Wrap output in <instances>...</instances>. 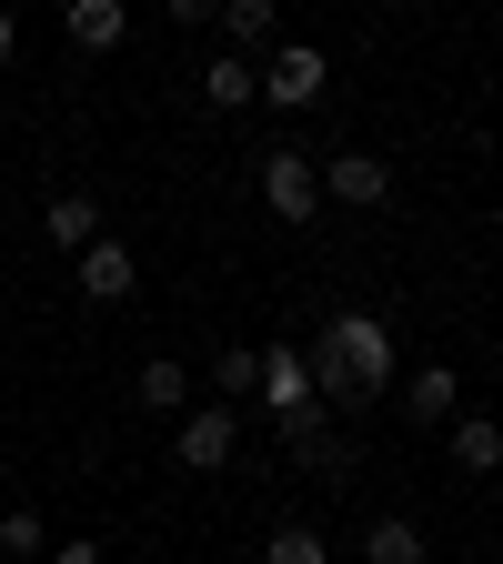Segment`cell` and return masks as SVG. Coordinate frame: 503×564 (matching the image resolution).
Here are the masks:
<instances>
[{
  "label": "cell",
  "mask_w": 503,
  "mask_h": 564,
  "mask_svg": "<svg viewBox=\"0 0 503 564\" xmlns=\"http://www.w3.org/2000/svg\"><path fill=\"white\" fill-rule=\"evenodd\" d=\"M332 91V61L313 51V41H272L262 61H252V101H272L282 121H293V111H313Z\"/></svg>",
  "instance_id": "1"
},
{
  "label": "cell",
  "mask_w": 503,
  "mask_h": 564,
  "mask_svg": "<svg viewBox=\"0 0 503 564\" xmlns=\"http://www.w3.org/2000/svg\"><path fill=\"white\" fill-rule=\"evenodd\" d=\"M313 343H322L332 364L352 373V393H363V403H383V393H393V333H383L373 313H332Z\"/></svg>",
  "instance_id": "2"
},
{
  "label": "cell",
  "mask_w": 503,
  "mask_h": 564,
  "mask_svg": "<svg viewBox=\"0 0 503 564\" xmlns=\"http://www.w3.org/2000/svg\"><path fill=\"white\" fill-rule=\"evenodd\" d=\"M262 212H272L282 232H313V212H322V182H313V152H303V141L262 152Z\"/></svg>",
  "instance_id": "3"
},
{
  "label": "cell",
  "mask_w": 503,
  "mask_h": 564,
  "mask_svg": "<svg viewBox=\"0 0 503 564\" xmlns=\"http://www.w3.org/2000/svg\"><path fill=\"white\" fill-rule=\"evenodd\" d=\"M172 454H182V474H222L242 454V403H192V413H172Z\"/></svg>",
  "instance_id": "4"
},
{
  "label": "cell",
  "mask_w": 503,
  "mask_h": 564,
  "mask_svg": "<svg viewBox=\"0 0 503 564\" xmlns=\"http://www.w3.org/2000/svg\"><path fill=\"white\" fill-rule=\"evenodd\" d=\"M313 182L342 212H383L393 202V162H373V152H313Z\"/></svg>",
  "instance_id": "5"
},
{
  "label": "cell",
  "mask_w": 503,
  "mask_h": 564,
  "mask_svg": "<svg viewBox=\"0 0 503 564\" xmlns=\"http://www.w3.org/2000/svg\"><path fill=\"white\" fill-rule=\"evenodd\" d=\"M70 262H81V303H101V313L141 293V252H131V242H111V232H101V242H81Z\"/></svg>",
  "instance_id": "6"
},
{
  "label": "cell",
  "mask_w": 503,
  "mask_h": 564,
  "mask_svg": "<svg viewBox=\"0 0 503 564\" xmlns=\"http://www.w3.org/2000/svg\"><path fill=\"white\" fill-rule=\"evenodd\" d=\"M393 393H403V423H413V434H444V423L463 413V373H453V364H423V373H403Z\"/></svg>",
  "instance_id": "7"
},
{
  "label": "cell",
  "mask_w": 503,
  "mask_h": 564,
  "mask_svg": "<svg viewBox=\"0 0 503 564\" xmlns=\"http://www.w3.org/2000/svg\"><path fill=\"white\" fill-rule=\"evenodd\" d=\"M211 21H222V51L232 61H262L282 41V0H211Z\"/></svg>",
  "instance_id": "8"
},
{
  "label": "cell",
  "mask_w": 503,
  "mask_h": 564,
  "mask_svg": "<svg viewBox=\"0 0 503 564\" xmlns=\"http://www.w3.org/2000/svg\"><path fill=\"white\" fill-rule=\"evenodd\" d=\"M61 31H70V51H121L131 41V0H61Z\"/></svg>",
  "instance_id": "9"
},
{
  "label": "cell",
  "mask_w": 503,
  "mask_h": 564,
  "mask_svg": "<svg viewBox=\"0 0 503 564\" xmlns=\"http://www.w3.org/2000/svg\"><path fill=\"white\" fill-rule=\"evenodd\" d=\"M41 242H51V252L101 242V202H91V192H51V202H41Z\"/></svg>",
  "instance_id": "10"
},
{
  "label": "cell",
  "mask_w": 503,
  "mask_h": 564,
  "mask_svg": "<svg viewBox=\"0 0 503 564\" xmlns=\"http://www.w3.org/2000/svg\"><path fill=\"white\" fill-rule=\"evenodd\" d=\"M363 564H434V544H423L413 514H373L363 524Z\"/></svg>",
  "instance_id": "11"
},
{
  "label": "cell",
  "mask_w": 503,
  "mask_h": 564,
  "mask_svg": "<svg viewBox=\"0 0 503 564\" xmlns=\"http://www.w3.org/2000/svg\"><path fill=\"white\" fill-rule=\"evenodd\" d=\"M131 403H141V413H192V373L172 364V352H152V364L131 373Z\"/></svg>",
  "instance_id": "12"
},
{
  "label": "cell",
  "mask_w": 503,
  "mask_h": 564,
  "mask_svg": "<svg viewBox=\"0 0 503 564\" xmlns=\"http://www.w3.org/2000/svg\"><path fill=\"white\" fill-rule=\"evenodd\" d=\"M444 434H453V464H463V474H493V464H503V434H493V413H453Z\"/></svg>",
  "instance_id": "13"
},
{
  "label": "cell",
  "mask_w": 503,
  "mask_h": 564,
  "mask_svg": "<svg viewBox=\"0 0 503 564\" xmlns=\"http://www.w3.org/2000/svg\"><path fill=\"white\" fill-rule=\"evenodd\" d=\"M201 101H211V111H252V61L211 51V61H201Z\"/></svg>",
  "instance_id": "14"
},
{
  "label": "cell",
  "mask_w": 503,
  "mask_h": 564,
  "mask_svg": "<svg viewBox=\"0 0 503 564\" xmlns=\"http://www.w3.org/2000/svg\"><path fill=\"white\" fill-rule=\"evenodd\" d=\"M262 564H332V544H322L313 524H272V544H262Z\"/></svg>",
  "instance_id": "15"
},
{
  "label": "cell",
  "mask_w": 503,
  "mask_h": 564,
  "mask_svg": "<svg viewBox=\"0 0 503 564\" xmlns=\"http://www.w3.org/2000/svg\"><path fill=\"white\" fill-rule=\"evenodd\" d=\"M252 373H262V352H252V343H232L222 364H211V393H222V403H252Z\"/></svg>",
  "instance_id": "16"
},
{
  "label": "cell",
  "mask_w": 503,
  "mask_h": 564,
  "mask_svg": "<svg viewBox=\"0 0 503 564\" xmlns=\"http://www.w3.org/2000/svg\"><path fill=\"white\" fill-rule=\"evenodd\" d=\"M293 464H313V474H352V444L322 423V434H303V444H293Z\"/></svg>",
  "instance_id": "17"
},
{
  "label": "cell",
  "mask_w": 503,
  "mask_h": 564,
  "mask_svg": "<svg viewBox=\"0 0 503 564\" xmlns=\"http://www.w3.org/2000/svg\"><path fill=\"white\" fill-rule=\"evenodd\" d=\"M0 554H11V564H31V554H41V514H31V505L0 514Z\"/></svg>",
  "instance_id": "18"
},
{
  "label": "cell",
  "mask_w": 503,
  "mask_h": 564,
  "mask_svg": "<svg viewBox=\"0 0 503 564\" xmlns=\"http://www.w3.org/2000/svg\"><path fill=\"white\" fill-rule=\"evenodd\" d=\"M162 21H172V31H201V21H211V0H162Z\"/></svg>",
  "instance_id": "19"
},
{
  "label": "cell",
  "mask_w": 503,
  "mask_h": 564,
  "mask_svg": "<svg viewBox=\"0 0 503 564\" xmlns=\"http://www.w3.org/2000/svg\"><path fill=\"white\" fill-rule=\"evenodd\" d=\"M51 564H111V554H101L91 534H70V544H51Z\"/></svg>",
  "instance_id": "20"
},
{
  "label": "cell",
  "mask_w": 503,
  "mask_h": 564,
  "mask_svg": "<svg viewBox=\"0 0 503 564\" xmlns=\"http://www.w3.org/2000/svg\"><path fill=\"white\" fill-rule=\"evenodd\" d=\"M11 51H21V21H11V11H0V61H11Z\"/></svg>",
  "instance_id": "21"
},
{
  "label": "cell",
  "mask_w": 503,
  "mask_h": 564,
  "mask_svg": "<svg viewBox=\"0 0 503 564\" xmlns=\"http://www.w3.org/2000/svg\"><path fill=\"white\" fill-rule=\"evenodd\" d=\"M31 564H51V554H31Z\"/></svg>",
  "instance_id": "22"
}]
</instances>
